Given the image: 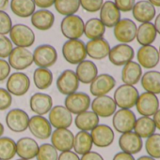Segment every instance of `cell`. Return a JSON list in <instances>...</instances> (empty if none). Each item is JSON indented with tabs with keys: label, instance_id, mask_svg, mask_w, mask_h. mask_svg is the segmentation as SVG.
Here are the masks:
<instances>
[{
	"label": "cell",
	"instance_id": "cell-1",
	"mask_svg": "<svg viewBox=\"0 0 160 160\" xmlns=\"http://www.w3.org/2000/svg\"><path fill=\"white\" fill-rule=\"evenodd\" d=\"M62 55L71 65H78L87 58L86 44L80 39H68L62 46Z\"/></svg>",
	"mask_w": 160,
	"mask_h": 160
},
{
	"label": "cell",
	"instance_id": "cell-2",
	"mask_svg": "<svg viewBox=\"0 0 160 160\" xmlns=\"http://www.w3.org/2000/svg\"><path fill=\"white\" fill-rule=\"evenodd\" d=\"M139 96L140 93L135 86L122 84L115 90L113 99L117 107L120 109L131 110L133 107H135Z\"/></svg>",
	"mask_w": 160,
	"mask_h": 160
},
{
	"label": "cell",
	"instance_id": "cell-3",
	"mask_svg": "<svg viewBox=\"0 0 160 160\" xmlns=\"http://www.w3.org/2000/svg\"><path fill=\"white\" fill-rule=\"evenodd\" d=\"M8 34L9 39L16 47L28 48L35 42V33L29 26L23 23L12 25Z\"/></svg>",
	"mask_w": 160,
	"mask_h": 160
},
{
	"label": "cell",
	"instance_id": "cell-4",
	"mask_svg": "<svg viewBox=\"0 0 160 160\" xmlns=\"http://www.w3.org/2000/svg\"><path fill=\"white\" fill-rule=\"evenodd\" d=\"M85 22L78 15L65 16L60 22V30L62 35L68 39H80L84 35Z\"/></svg>",
	"mask_w": 160,
	"mask_h": 160
},
{
	"label": "cell",
	"instance_id": "cell-5",
	"mask_svg": "<svg viewBox=\"0 0 160 160\" xmlns=\"http://www.w3.org/2000/svg\"><path fill=\"white\" fill-rule=\"evenodd\" d=\"M33 54V63L38 68H49L58 61V52L50 44H41L35 48Z\"/></svg>",
	"mask_w": 160,
	"mask_h": 160
},
{
	"label": "cell",
	"instance_id": "cell-6",
	"mask_svg": "<svg viewBox=\"0 0 160 160\" xmlns=\"http://www.w3.org/2000/svg\"><path fill=\"white\" fill-rule=\"evenodd\" d=\"M29 77L21 71L11 73L7 79L6 89L11 96L22 97L25 96L30 88Z\"/></svg>",
	"mask_w": 160,
	"mask_h": 160
},
{
	"label": "cell",
	"instance_id": "cell-7",
	"mask_svg": "<svg viewBox=\"0 0 160 160\" xmlns=\"http://www.w3.org/2000/svg\"><path fill=\"white\" fill-rule=\"evenodd\" d=\"M137 117L136 114L128 109H120L115 112L112 118V125L114 129L121 133L133 131Z\"/></svg>",
	"mask_w": 160,
	"mask_h": 160
},
{
	"label": "cell",
	"instance_id": "cell-8",
	"mask_svg": "<svg viewBox=\"0 0 160 160\" xmlns=\"http://www.w3.org/2000/svg\"><path fill=\"white\" fill-rule=\"evenodd\" d=\"M91 99L90 96L84 92H75L69 96H66L64 100L65 108L72 114H79L91 108Z\"/></svg>",
	"mask_w": 160,
	"mask_h": 160
},
{
	"label": "cell",
	"instance_id": "cell-9",
	"mask_svg": "<svg viewBox=\"0 0 160 160\" xmlns=\"http://www.w3.org/2000/svg\"><path fill=\"white\" fill-rule=\"evenodd\" d=\"M8 58L10 68L18 71L25 70L33 64V54L27 48H13Z\"/></svg>",
	"mask_w": 160,
	"mask_h": 160
},
{
	"label": "cell",
	"instance_id": "cell-10",
	"mask_svg": "<svg viewBox=\"0 0 160 160\" xmlns=\"http://www.w3.org/2000/svg\"><path fill=\"white\" fill-rule=\"evenodd\" d=\"M48 121L52 128L55 129L58 128H69L73 124V114L65 108L64 105L53 106L48 112Z\"/></svg>",
	"mask_w": 160,
	"mask_h": 160
},
{
	"label": "cell",
	"instance_id": "cell-11",
	"mask_svg": "<svg viewBox=\"0 0 160 160\" xmlns=\"http://www.w3.org/2000/svg\"><path fill=\"white\" fill-rule=\"evenodd\" d=\"M29 116L22 109H12L6 114V125L14 133L25 132L28 128Z\"/></svg>",
	"mask_w": 160,
	"mask_h": 160
},
{
	"label": "cell",
	"instance_id": "cell-12",
	"mask_svg": "<svg viewBox=\"0 0 160 160\" xmlns=\"http://www.w3.org/2000/svg\"><path fill=\"white\" fill-rule=\"evenodd\" d=\"M113 28L114 37L121 43L128 44L136 38L138 27L136 22L131 19H121Z\"/></svg>",
	"mask_w": 160,
	"mask_h": 160
},
{
	"label": "cell",
	"instance_id": "cell-13",
	"mask_svg": "<svg viewBox=\"0 0 160 160\" xmlns=\"http://www.w3.org/2000/svg\"><path fill=\"white\" fill-rule=\"evenodd\" d=\"M116 86V80L113 76L107 73L98 74L90 83V92L93 97L106 96Z\"/></svg>",
	"mask_w": 160,
	"mask_h": 160
},
{
	"label": "cell",
	"instance_id": "cell-14",
	"mask_svg": "<svg viewBox=\"0 0 160 160\" xmlns=\"http://www.w3.org/2000/svg\"><path fill=\"white\" fill-rule=\"evenodd\" d=\"M52 126L50 125L48 119L41 115H33L29 118L28 128L31 135H33L38 140H47L52 134Z\"/></svg>",
	"mask_w": 160,
	"mask_h": 160
},
{
	"label": "cell",
	"instance_id": "cell-15",
	"mask_svg": "<svg viewBox=\"0 0 160 160\" xmlns=\"http://www.w3.org/2000/svg\"><path fill=\"white\" fill-rule=\"evenodd\" d=\"M135 106L141 116L151 117L159 110V99L157 95L144 92L139 96Z\"/></svg>",
	"mask_w": 160,
	"mask_h": 160
},
{
	"label": "cell",
	"instance_id": "cell-16",
	"mask_svg": "<svg viewBox=\"0 0 160 160\" xmlns=\"http://www.w3.org/2000/svg\"><path fill=\"white\" fill-rule=\"evenodd\" d=\"M135 51L130 45L125 43H120L110 49L108 57L110 63L114 66L124 67L125 64L129 63L130 61H133Z\"/></svg>",
	"mask_w": 160,
	"mask_h": 160
},
{
	"label": "cell",
	"instance_id": "cell-17",
	"mask_svg": "<svg viewBox=\"0 0 160 160\" xmlns=\"http://www.w3.org/2000/svg\"><path fill=\"white\" fill-rule=\"evenodd\" d=\"M79 81L75 72L72 69H66L58 77L56 85L58 92L64 96H69L77 92L79 88Z\"/></svg>",
	"mask_w": 160,
	"mask_h": 160
},
{
	"label": "cell",
	"instance_id": "cell-18",
	"mask_svg": "<svg viewBox=\"0 0 160 160\" xmlns=\"http://www.w3.org/2000/svg\"><path fill=\"white\" fill-rule=\"evenodd\" d=\"M91 111L100 118H108L113 116L117 111V105L113 98L106 95L101 97H96L91 103Z\"/></svg>",
	"mask_w": 160,
	"mask_h": 160
},
{
	"label": "cell",
	"instance_id": "cell-19",
	"mask_svg": "<svg viewBox=\"0 0 160 160\" xmlns=\"http://www.w3.org/2000/svg\"><path fill=\"white\" fill-rule=\"evenodd\" d=\"M51 144L58 150V152L71 151L74 145V135L69 128H58L52 131Z\"/></svg>",
	"mask_w": 160,
	"mask_h": 160
},
{
	"label": "cell",
	"instance_id": "cell-20",
	"mask_svg": "<svg viewBox=\"0 0 160 160\" xmlns=\"http://www.w3.org/2000/svg\"><path fill=\"white\" fill-rule=\"evenodd\" d=\"M93 145L98 148H107L110 146L115 139L113 129L108 125H98L91 131Z\"/></svg>",
	"mask_w": 160,
	"mask_h": 160
},
{
	"label": "cell",
	"instance_id": "cell-21",
	"mask_svg": "<svg viewBox=\"0 0 160 160\" xmlns=\"http://www.w3.org/2000/svg\"><path fill=\"white\" fill-rule=\"evenodd\" d=\"M137 59L141 68L152 69L159 63L160 55L158 50L153 45L141 46L137 52Z\"/></svg>",
	"mask_w": 160,
	"mask_h": 160
},
{
	"label": "cell",
	"instance_id": "cell-22",
	"mask_svg": "<svg viewBox=\"0 0 160 160\" xmlns=\"http://www.w3.org/2000/svg\"><path fill=\"white\" fill-rule=\"evenodd\" d=\"M119 147L121 148L122 152L134 156L142 150L143 142L142 139L135 132L130 131L121 135L119 138Z\"/></svg>",
	"mask_w": 160,
	"mask_h": 160
},
{
	"label": "cell",
	"instance_id": "cell-23",
	"mask_svg": "<svg viewBox=\"0 0 160 160\" xmlns=\"http://www.w3.org/2000/svg\"><path fill=\"white\" fill-rule=\"evenodd\" d=\"M110 45L108 41L103 38L89 40L86 43L87 55L93 60H103L108 56L110 52Z\"/></svg>",
	"mask_w": 160,
	"mask_h": 160
},
{
	"label": "cell",
	"instance_id": "cell-24",
	"mask_svg": "<svg viewBox=\"0 0 160 160\" xmlns=\"http://www.w3.org/2000/svg\"><path fill=\"white\" fill-rule=\"evenodd\" d=\"M30 110L35 115L43 116L47 114L53 107V99L51 96L45 93H35L29 99Z\"/></svg>",
	"mask_w": 160,
	"mask_h": 160
},
{
	"label": "cell",
	"instance_id": "cell-25",
	"mask_svg": "<svg viewBox=\"0 0 160 160\" xmlns=\"http://www.w3.org/2000/svg\"><path fill=\"white\" fill-rule=\"evenodd\" d=\"M100 21L106 27H114L121 20V11L116 7L113 1L108 0L104 2L100 8Z\"/></svg>",
	"mask_w": 160,
	"mask_h": 160
},
{
	"label": "cell",
	"instance_id": "cell-26",
	"mask_svg": "<svg viewBox=\"0 0 160 160\" xmlns=\"http://www.w3.org/2000/svg\"><path fill=\"white\" fill-rule=\"evenodd\" d=\"M132 13L136 21L141 23L151 22V21L156 18L157 9L148 0H141L136 2L132 8Z\"/></svg>",
	"mask_w": 160,
	"mask_h": 160
},
{
	"label": "cell",
	"instance_id": "cell-27",
	"mask_svg": "<svg viewBox=\"0 0 160 160\" xmlns=\"http://www.w3.org/2000/svg\"><path fill=\"white\" fill-rule=\"evenodd\" d=\"M39 150L38 142L29 137H24L16 142V155L25 160H31L36 158Z\"/></svg>",
	"mask_w": 160,
	"mask_h": 160
},
{
	"label": "cell",
	"instance_id": "cell-28",
	"mask_svg": "<svg viewBox=\"0 0 160 160\" xmlns=\"http://www.w3.org/2000/svg\"><path fill=\"white\" fill-rule=\"evenodd\" d=\"M75 74L79 82L90 84L98 75V68L94 62L91 60H84L76 65Z\"/></svg>",
	"mask_w": 160,
	"mask_h": 160
},
{
	"label": "cell",
	"instance_id": "cell-29",
	"mask_svg": "<svg viewBox=\"0 0 160 160\" xmlns=\"http://www.w3.org/2000/svg\"><path fill=\"white\" fill-rule=\"evenodd\" d=\"M55 22V15L48 9H39L31 15V24L40 31H47Z\"/></svg>",
	"mask_w": 160,
	"mask_h": 160
},
{
	"label": "cell",
	"instance_id": "cell-30",
	"mask_svg": "<svg viewBox=\"0 0 160 160\" xmlns=\"http://www.w3.org/2000/svg\"><path fill=\"white\" fill-rule=\"evenodd\" d=\"M142 77V68L138 62L130 61L122 69V81L124 84L136 85Z\"/></svg>",
	"mask_w": 160,
	"mask_h": 160
},
{
	"label": "cell",
	"instance_id": "cell-31",
	"mask_svg": "<svg viewBox=\"0 0 160 160\" xmlns=\"http://www.w3.org/2000/svg\"><path fill=\"white\" fill-rule=\"evenodd\" d=\"M100 118L92 112L86 111L77 114L74 118V125L80 131H91L99 125Z\"/></svg>",
	"mask_w": 160,
	"mask_h": 160
},
{
	"label": "cell",
	"instance_id": "cell-32",
	"mask_svg": "<svg viewBox=\"0 0 160 160\" xmlns=\"http://www.w3.org/2000/svg\"><path fill=\"white\" fill-rule=\"evenodd\" d=\"M93 147V142L91 140V133L87 131H80L74 135L73 149L78 156H83L91 151Z\"/></svg>",
	"mask_w": 160,
	"mask_h": 160
},
{
	"label": "cell",
	"instance_id": "cell-33",
	"mask_svg": "<svg viewBox=\"0 0 160 160\" xmlns=\"http://www.w3.org/2000/svg\"><path fill=\"white\" fill-rule=\"evenodd\" d=\"M157 37V32L154 23L144 22L141 23L137 29L136 38L141 46L152 45Z\"/></svg>",
	"mask_w": 160,
	"mask_h": 160
},
{
	"label": "cell",
	"instance_id": "cell-34",
	"mask_svg": "<svg viewBox=\"0 0 160 160\" xmlns=\"http://www.w3.org/2000/svg\"><path fill=\"white\" fill-rule=\"evenodd\" d=\"M133 130L141 139H147L156 133L157 127L153 118L148 116H141L136 120Z\"/></svg>",
	"mask_w": 160,
	"mask_h": 160
},
{
	"label": "cell",
	"instance_id": "cell-35",
	"mask_svg": "<svg viewBox=\"0 0 160 160\" xmlns=\"http://www.w3.org/2000/svg\"><path fill=\"white\" fill-rule=\"evenodd\" d=\"M9 7L12 13L20 18L31 17L36 9L33 0H10Z\"/></svg>",
	"mask_w": 160,
	"mask_h": 160
},
{
	"label": "cell",
	"instance_id": "cell-36",
	"mask_svg": "<svg viewBox=\"0 0 160 160\" xmlns=\"http://www.w3.org/2000/svg\"><path fill=\"white\" fill-rule=\"evenodd\" d=\"M141 83L145 92L155 95L160 94V71L150 70L142 74Z\"/></svg>",
	"mask_w": 160,
	"mask_h": 160
},
{
	"label": "cell",
	"instance_id": "cell-37",
	"mask_svg": "<svg viewBox=\"0 0 160 160\" xmlns=\"http://www.w3.org/2000/svg\"><path fill=\"white\" fill-rule=\"evenodd\" d=\"M106 33V26L99 18H91L85 22L84 35L90 40L101 38Z\"/></svg>",
	"mask_w": 160,
	"mask_h": 160
},
{
	"label": "cell",
	"instance_id": "cell-38",
	"mask_svg": "<svg viewBox=\"0 0 160 160\" xmlns=\"http://www.w3.org/2000/svg\"><path fill=\"white\" fill-rule=\"evenodd\" d=\"M33 82L39 90H46L53 83V73L49 68H38L33 72Z\"/></svg>",
	"mask_w": 160,
	"mask_h": 160
},
{
	"label": "cell",
	"instance_id": "cell-39",
	"mask_svg": "<svg viewBox=\"0 0 160 160\" xmlns=\"http://www.w3.org/2000/svg\"><path fill=\"white\" fill-rule=\"evenodd\" d=\"M54 6L59 14L69 16L75 14L79 10L80 2L79 0H55Z\"/></svg>",
	"mask_w": 160,
	"mask_h": 160
},
{
	"label": "cell",
	"instance_id": "cell-40",
	"mask_svg": "<svg viewBox=\"0 0 160 160\" xmlns=\"http://www.w3.org/2000/svg\"><path fill=\"white\" fill-rule=\"evenodd\" d=\"M16 156V142L8 137L0 138V160H11Z\"/></svg>",
	"mask_w": 160,
	"mask_h": 160
},
{
	"label": "cell",
	"instance_id": "cell-41",
	"mask_svg": "<svg viewBox=\"0 0 160 160\" xmlns=\"http://www.w3.org/2000/svg\"><path fill=\"white\" fill-rule=\"evenodd\" d=\"M145 150L149 157L159 159L160 158V134L155 133L145 142Z\"/></svg>",
	"mask_w": 160,
	"mask_h": 160
},
{
	"label": "cell",
	"instance_id": "cell-42",
	"mask_svg": "<svg viewBox=\"0 0 160 160\" xmlns=\"http://www.w3.org/2000/svg\"><path fill=\"white\" fill-rule=\"evenodd\" d=\"M58 152L51 143H43L39 146L36 156L37 160H58Z\"/></svg>",
	"mask_w": 160,
	"mask_h": 160
},
{
	"label": "cell",
	"instance_id": "cell-43",
	"mask_svg": "<svg viewBox=\"0 0 160 160\" xmlns=\"http://www.w3.org/2000/svg\"><path fill=\"white\" fill-rule=\"evenodd\" d=\"M13 48V44L8 37L5 35H0V58H8Z\"/></svg>",
	"mask_w": 160,
	"mask_h": 160
},
{
	"label": "cell",
	"instance_id": "cell-44",
	"mask_svg": "<svg viewBox=\"0 0 160 160\" xmlns=\"http://www.w3.org/2000/svg\"><path fill=\"white\" fill-rule=\"evenodd\" d=\"M80 7L88 12L94 13L100 10L104 4V0H79Z\"/></svg>",
	"mask_w": 160,
	"mask_h": 160
},
{
	"label": "cell",
	"instance_id": "cell-45",
	"mask_svg": "<svg viewBox=\"0 0 160 160\" xmlns=\"http://www.w3.org/2000/svg\"><path fill=\"white\" fill-rule=\"evenodd\" d=\"M12 27V21L6 11H0V35H7Z\"/></svg>",
	"mask_w": 160,
	"mask_h": 160
},
{
	"label": "cell",
	"instance_id": "cell-46",
	"mask_svg": "<svg viewBox=\"0 0 160 160\" xmlns=\"http://www.w3.org/2000/svg\"><path fill=\"white\" fill-rule=\"evenodd\" d=\"M12 104V96L7 89L0 87V111L8 110Z\"/></svg>",
	"mask_w": 160,
	"mask_h": 160
},
{
	"label": "cell",
	"instance_id": "cell-47",
	"mask_svg": "<svg viewBox=\"0 0 160 160\" xmlns=\"http://www.w3.org/2000/svg\"><path fill=\"white\" fill-rule=\"evenodd\" d=\"M114 4L120 11L128 12L132 10L136 4V0H114Z\"/></svg>",
	"mask_w": 160,
	"mask_h": 160
},
{
	"label": "cell",
	"instance_id": "cell-48",
	"mask_svg": "<svg viewBox=\"0 0 160 160\" xmlns=\"http://www.w3.org/2000/svg\"><path fill=\"white\" fill-rule=\"evenodd\" d=\"M10 66L8 62L5 59L0 58V82L6 81L10 75Z\"/></svg>",
	"mask_w": 160,
	"mask_h": 160
},
{
	"label": "cell",
	"instance_id": "cell-49",
	"mask_svg": "<svg viewBox=\"0 0 160 160\" xmlns=\"http://www.w3.org/2000/svg\"><path fill=\"white\" fill-rule=\"evenodd\" d=\"M58 160H80V158L77 154H75L74 151H66L62 152L58 155Z\"/></svg>",
	"mask_w": 160,
	"mask_h": 160
},
{
	"label": "cell",
	"instance_id": "cell-50",
	"mask_svg": "<svg viewBox=\"0 0 160 160\" xmlns=\"http://www.w3.org/2000/svg\"><path fill=\"white\" fill-rule=\"evenodd\" d=\"M33 2L41 9H47L55 4V0H33Z\"/></svg>",
	"mask_w": 160,
	"mask_h": 160
},
{
	"label": "cell",
	"instance_id": "cell-51",
	"mask_svg": "<svg viewBox=\"0 0 160 160\" xmlns=\"http://www.w3.org/2000/svg\"><path fill=\"white\" fill-rule=\"evenodd\" d=\"M80 160H105L104 158L97 152L91 151L83 156H81Z\"/></svg>",
	"mask_w": 160,
	"mask_h": 160
},
{
	"label": "cell",
	"instance_id": "cell-52",
	"mask_svg": "<svg viewBox=\"0 0 160 160\" xmlns=\"http://www.w3.org/2000/svg\"><path fill=\"white\" fill-rule=\"evenodd\" d=\"M112 160H136L135 158L132 156V155H129V154H126L124 152H119L117 153L114 157H113V159Z\"/></svg>",
	"mask_w": 160,
	"mask_h": 160
},
{
	"label": "cell",
	"instance_id": "cell-53",
	"mask_svg": "<svg viewBox=\"0 0 160 160\" xmlns=\"http://www.w3.org/2000/svg\"><path fill=\"white\" fill-rule=\"evenodd\" d=\"M155 124H156V127H157V129L160 130V109L154 114V118H153Z\"/></svg>",
	"mask_w": 160,
	"mask_h": 160
},
{
	"label": "cell",
	"instance_id": "cell-54",
	"mask_svg": "<svg viewBox=\"0 0 160 160\" xmlns=\"http://www.w3.org/2000/svg\"><path fill=\"white\" fill-rule=\"evenodd\" d=\"M155 27H156V30L157 32V34L160 35V13L156 17V21H155V23H154Z\"/></svg>",
	"mask_w": 160,
	"mask_h": 160
},
{
	"label": "cell",
	"instance_id": "cell-55",
	"mask_svg": "<svg viewBox=\"0 0 160 160\" xmlns=\"http://www.w3.org/2000/svg\"><path fill=\"white\" fill-rule=\"evenodd\" d=\"M8 6V0H0V11H4Z\"/></svg>",
	"mask_w": 160,
	"mask_h": 160
},
{
	"label": "cell",
	"instance_id": "cell-56",
	"mask_svg": "<svg viewBox=\"0 0 160 160\" xmlns=\"http://www.w3.org/2000/svg\"><path fill=\"white\" fill-rule=\"evenodd\" d=\"M148 1L155 7H160V0H148Z\"/></svg>",
	"mask_w": 160,
	"mask_h": 160
},
{
	"label": "cell",
	"instance_id": "cell-57",
	"mask_svg": "<svg viewBox=\"0 0 160 160\" xmlns=\"http://www.w3.org/2000/svg\"><path fill=\"white\" fill-rule=\"evenodd\" d=\"M137 160H156V159H155V158H151V157H149V156H142V157L139 158Z\"/></svg>",
	"mask_w": 160,
	"mask_h": 160
},
{
	"label": "cell",
	"instance_id": "cell-58",
	"mask_svg": "<svg viewBox=\"0 0 160 160\" xmlns=\"http://www.w3.org/2000/svg\"><path fill=\"white\" fill-rule=\"evenodd\" d=\"M4 132H5V128H4V126H3V124L0 122V138L3 136V134H4Z\"/></svg>",
	"mask_w": 160,
	"mask_h": 160
},
{
	"label": "cell",
	"instance_id": "cell-59",
	"mask_svg": "<svg viewBox=\"0 0 160 160\" xmlns=\"http://www.w3.org/2000/svg\"><path fill=\"white\" fill-rule=\"evenodd\" d=\"M16 160H25V159H22V158H19V159H16Z\"/></svg>",
	"mask_w": 160,
	"mask_h": 160
},
{
	"label": "cell",
	"instance_id": "cell-60",
	"mask_svg": "<svg viewBox=\"0 0 160 160\" xmlns=\"http://www.w3.org/2000/svg\"><path fill=\"white\" fill-rule=\"evenodd\" d=\"M158 52H159V55H160V46H159V50H158Z\"/></svg>",
	"mask_w": 160,
	"mask_h": 160
}]
</instances>
